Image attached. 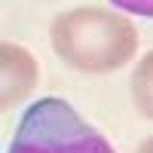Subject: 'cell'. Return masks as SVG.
Wrapping results in <instances>:
<instances>
[{
    "label": "cell",
    "instance_id": "obj_2",
    "mask_svg": "<svg viewBox=\"0 0 153 153\" xmlns=\"http://www.w3.org/2000/svg\"><path fill=\"white\" fill-rule=\"evenodd\" d=\"M6 153H113V147L61 98H40L25 110Z\"/></svg>",
    "mask_w": 153,
    "mask_h": 153
},
{
    "label": "cell",
    "instance_id": "obj_6",
    "mask_svg": "<svg viewBox=\"0 0 153 153\" xmlns=\"http://www.w3.org/2000/svg\"><path fill=\"white\" fill-rule=\"evenodd\" d=\"M135 153H153V138H147V141H141Z\"/></svg>",
    "mask_w": 153,
    "mask_h": 153
},
{
    "label": "cell",
    "instance_id": "obj_3",
    "mask_svg": "<svg viewBox=\"0 0 153 153\" xmlns=\"http://www.w3.org/2000/svg\"><path fill=\"white\" fill-rule=\"evenodd\" d=\"M37 83V61L25 46L3 43V107L9 110L16 101L34 89Z\"/></svg>",
    "mask_w": 153,
    "mask_h": 153
},
{
    "label": "cell",
    "instance_id": "obj_1",
    "mask_svg": "<svg viewBox=\"0 0 153 153\" xmlns=\"http://www.w3.org/2000/svg\"><path fill=\"white\" fill-rule=\"evenodd\" d=\"M49 43L68 68L80 74H110L132 61L138 49L135 25L107 6H76L55 16Z\"/></svg>",
    "mask_w": 153,
    "mask_h": 153
},
{
    "label": "cell",
    "instance_id": "obj_4",
    "mask_svg": "<svg viewBox=\"0 0 153 153\" xmlns=\"http://www.w3.org/2000/svg\"><path fill=\"white\" fill-rule=\"evenodd\" d=\"M132 101L141 117L153 120V49L141 58V65L132 74Z\"/></svg>",
    "mask_w": 153,
    "mask_h": 153
},
{
    "label": "cell",
    "instance_id": "obj_5",
    "mask_svg": "<svg viewBox=\"0 0 153 153\" xmlns=\"http://www.w3.org/2000/svg\"><path fill=\"white\" fill-rule=\"evenodd\" d=\"M120 9L126 12H135V16H144V19H153V0H113Z\"/></svg>",
    "mask_w": 153,
    "mask_h": 153
}]
</instances>
